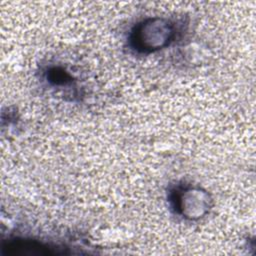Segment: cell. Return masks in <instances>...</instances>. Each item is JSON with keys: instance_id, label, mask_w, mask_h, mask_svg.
<instances>
[{"instance_id": "cell-1", "label": "cell", "mask_w": 256, "mask_h": 256, "mask_svg": "<svg viewBox=\"0 0 256 256\" xmlns=\"http://www.w3.org/2000/svg\"><path fill=\"white\" fill-rule=\"evenodd\" d=\"M171 26L162 20L140 24L132 34V43L140 51H153L167 45L172 38Z\"/></svg>"}, {"instance_id": "cell-2", "label": "cell", "mask_w": 256, "mask_h": 256, "mask_svg": "<svg viewBox=\"0 0 256 256\" xmlns=\"http://www.w3.org/2000/svg\"><path fill=\"white\" fill-rule=\"evenodd\" d=\"M175 209L188 218H199L206 213L209 199L206 193L195 188H179L174 194Z\"/></svg>"}]
</instances>
